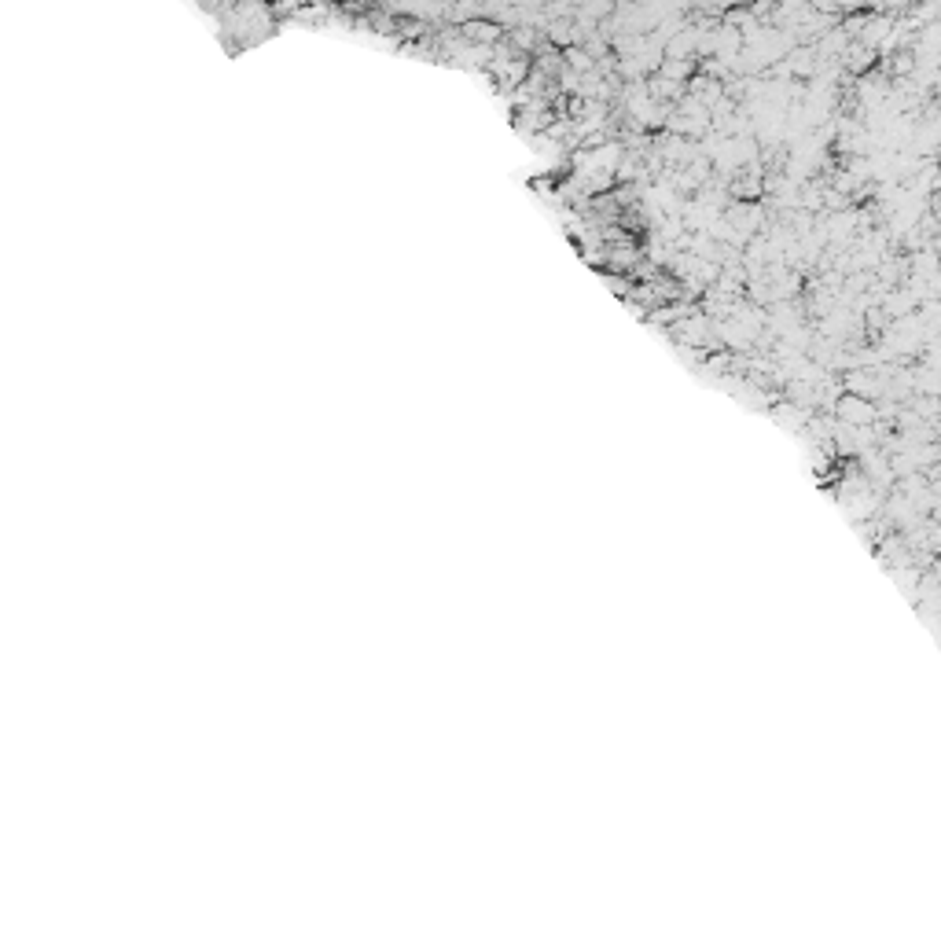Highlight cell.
I'll return each instance as SVG.
<instances>
[{
  "mask_svg": "<svg viewBox=\"0 0 941 941\" xmlns=\"http://www.w3.org/2000/svg\"><path fill=\"white\" fill-rule=\"evenodd\" d=\"M839 412H842V420L857 423V427H864V423L875 420V409L868 405V401H861V397H846V401L839 405Z\"/></svg>",
  "mask_w": 941,
  "mask_h": 941,
  "instance_id": "6da1fadb",
  "label": "cell"
}]
</instances>
